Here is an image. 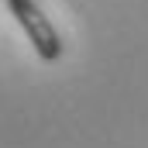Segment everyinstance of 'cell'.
Wrapping results in <instances>:
<instances>
[{"label":"cell","instance_id":"cell-1","mask_svg":"<svg viewBox=\"0 0 148 148\" xmlns=\"http://www.w3.org/2000/svg\"><path fill=\"white\" fill-rule=\"evenodd\" d=\"M7 10L21 24V31L28 35V41H31V48L38 52L41 62L52 66V62L62 59V38L55 31V24L48 21V14L38 7L35 0H7Z\"/></svg>","mask_w":148,"mask_h":148}]
</instances>
